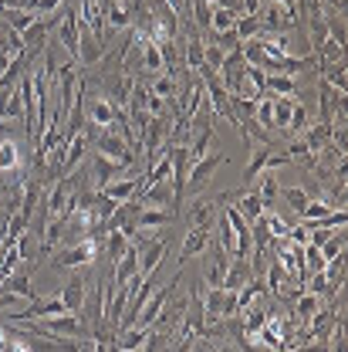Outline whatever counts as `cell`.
Instances as JSON below:
<instances>
[{
	"mask_svg": "<svg viewBox=\"0 0 348 352\" xmlns=\"http://www.w3.org/2000/svg\"><path fill=\"white\" fill-rule=\"evenodd\" d=\"M142 190V176H122V179H112V183H105L102 186V193L105 197H112V200H119V204H126V200H132L135 193Z\"/></svg>",
	"mask_w": 348,
	"mask_h": 352,
	"instance_id": "9a60e30c",
	"label": "cell"
},
{
	"mask_svg": "<svg viewBox=\"0 0 348 352\" xmlns=\"http://www.w3.org/2000/svg\"><path fill=\"white\" fill-rule=\"evenodd\" d=\"M213 230H217V244L223 248V251H227V254H230V258H233V254H237V234H233L230 220L220 214L217 223H213Z\"/></svg>",
	"mask_w": 348,
	"mask_h": 352,
	"instance_id": "d6a6232c",
	"label": "cell"
},
{
	"mask_svg": "<svg viewBox=\"0 0 348 352\" xmlns=\"http://www.w3.org/2000/svg\"><path fill=\"white\" fill-rule=\"evenodd\" d=\"M115 116H119V105H115L108 95H102V98L91 102V122H95L98 129H112Z\"/></svg>",
	"mask_w": 348,
	"mask_h": 352,
	"instance_id": "44dd1931",
	"label": "cell"
},
{
	"mask_svg": "<svg viewBox=\"0 0 348 352\" xmlns=\"http://www.w3.org/2000/svg\"><path fill=\"white\" fill-rule=\"evenodd\" d=\"M102 248H105V258L115 264L122 254H126V248H129V237L122 234V230H108L105 234V241H102Z\"/></svg>",
	"mask_w": 348,
	"mask_h": 352,
	"instance_id": "f1b7e54d",
	"label": "cell"
},
{
	"mask_svg": "<svg viewBox=\"0 0 348 352\" xmlns=\"http://www.w3.org/2000/svg\"><path fill=\"white\" fill-rule=\"evenodd\" d=\"M227 264H230V254H227L220 244H213V264H210V271H207V285H210V288H223Z\"/></svg>",
	"mask_w": 348,
	"mask_h": 352,
	"instance_id": "d4e9b609",
	"label": "cell"
},
{
	"mask_svg": "<svg viewBox=\"0 0 348 352\" xmlns=\"http://www.w3.org/2000/svg\"><path fill=\"white\" fill-rule=\"evenodd\" d=\"M88 153V132H78L68 146H65V163H61V176H71L78 170V163L85 160Z\"/></svg>",
	"mask_w": 348,
	"mask_h": 352,
	"instance_id": "2e32d148",
	"label": "cell"
},
{
	"mask_svg": "<svg viewBox=\"0 0 348 352\" xmlns=\"http://www.w3.org/2000/svg\"><path fill=\"white\" fill-rule=\"evenodd\" d=\"M10 61H14V58H10V51L3 47V51H0V75H3V72L10 68Z\"/></svg>",
	"mask_w": 348,
	"mask_h": 352,
	"instance_id": "b9f144b4",
	"label": "cell"
},
{
	"mask_svg": "<svg viewBox=\"0 0 348 352\" xmlns=\"http://www.w3.org/2000/svg\"><path fill=\"white\" fill-rule=\"evenodd\" d=\"M270 149H277V146H257V149H251V163H247V170H244V186H251V183L264 173Z\"/></svg>",
	"mask_w": 348,
	"mask_h": 352,
	"instance_id": "4316f807",
	"label": "cell"
},
{
	"mask_svg": "<svg viewBox=\"0 0 348 352\" xmlns=\"http://www.w3.org/2000/svg\"><path fill=\"white\" fill-rule=\"evenodd\" d=\"M132 244L139 248V274L142 278H149L152 271H159V264H163L166 251H170V241L166 237H142L139 230H135Z\"/></svg>",
	"mask_w": 348,
	"mask_h": 352,
	"instance_id": "7a4b0ae2",
	"label": "cell"
},
{
	"mask_svg": "<svg viewBox=\"0 0 348 352\" xmlns=\"http://www.w3.org/2000/svg\"><path fill=\"white\" fill-rule=\"evenodd\" d=\"M251 278H254V274H251V261H247V258H230L227 278H223V292H237V288H244Z\"/></svg>",
	"mask_w": 348,
	"mask_h": 352,
	"instance_id": "e0dca14e",
	"label": "cell"
},
{
	"mask_svg": "<svg viewBox=\"0 0 348 352\" xmlns=\"http://www.w3.org/2000/svg\"><path fill=\"white\" fill-rule=\"evenodd\" d=\"M0 285H7V292H10V295H17V298L34 302V288H31V278H27V274H7Z\"/></svg>",
	"mask_w": 348,
	"mask_h": 352,
	"instance_id": "4dcf8cb0",
	"label": "cell"
},
{
	"mask_svg": "<svg viewBox=\"0 0 348 352\" xmlns=\"http://www.w3.org/2000/svg\"><path fill=\"white\" fill-rule=\"evenodd\" d=\"M233 24H237V14H233V10H227V7H213V10H210V31H207V34L233 31Z\"/></svg>",
	"mask_w": 348,
	"mask_h": 352,
	"instance_id": "e575fe53",
	"label": "cell"
},
{
	"mask_svg": "<svg viewBox=\"0 0 348 352\" xmlns=\"http://www.w3.org/2000/svg\"><path fill=\"white\" fill-rule=\"evenodd\" d=\"M0 17H3V21L10 24V31H17V34H24V31L38 21V14H34V10H14V7H7Z\"/></svg>",
	"mask_w": 348,
	"mask_h": 352,
	"instance_id": "f546056e",
	"label": "cell"
},
{
	"mask_svg": "<svg viewBox=\"0 0 348 352\" xmlns=\"http://www.w3.org/2000/svg\"><path fill=\"white\" fill-rule=\"evenodd\" d=\"M207 248H210V230L189 227V234H186V241H183V248H179V271H183V264L193 261L196 254H203Z\"/></svg>",
	"mask_w": 348,
	"mask_h": 352,
	"instance_id": "7c38bea8",
	"label": "cell"
},
{
	"mask_svg": "<svg viewBox=\"0 0 348 352\" xmlns=\"http://www.w3.org/2000/svg\"><path fill=\"white\" fill-rule=\"evenodd\" d=\"M3 119H21V122H24V102H21V91H17V88H14V91H10V98H7Z\"/></svg>",
	"mask_w": 348,
	"mask_h": 352,
	"instance_id": "60d3db41",
	"label": "cell"
},
{
	"mask_svg": "<svg viewBox=\"0 0 348 352\" xmlns=\"http://www.w3.org/2000/svg\"><path fill=\"white\" fill-rule=\"evenodd\" d=\"M21 170H24V146H21L14 135L3 132V135H0V173L17 176Z\"/></svg>",
	"mask_w": 348,
	"mask_h": 352,
	"instance_id": "ba28073f",
	"label": "cell"
},
{
	"mask_svg": "<svg viewBox=\"0 0 348 352\" xmlns=\"http://www.w3.org/2000/svg\"><path fill=\"white\" fill-rule=\"evenodd\" d=\"M291 109H294V95H274V135H281V139L291 122Z\"/></svg>",
	"mask_w": 348,
	"mask_h": 352,
	"instance_id": "603a6c76",
	"label": "cell"
},
{
	"mask_svg": "<svg viewBox=\"0 0 348 352\" xmlns=\"http://www.w3.org/2000/svg\"><path fill=\"white\" fill-rule=\"evenodd\" d=\"M233 34L244 41H254L257 34H261V21H257V14H240L237 17V24H233Z\"/></svg>",
	"mask_w": 348,
	"mask_h": 352,
	"instance_id": "836d02e7",
	"label": "cell"
},
{
	"mask_svg": "<svg viewBox=\"0 0 348 352\" xmlns=\"http://www.w3.org/2000/svg\"><path fill=\"white\" fill-rule=\"evenodd\" d=\"M332 129H335L332 122H314V126H308V129L301 132V135H305L301 142L308 146V153H318V149H325V146L332 142Z\"/></svg>",
	"mask_w": 348,
	"mask_h": 352,
	"instance_id": "7402d4cb",
	"label": "cell"
},
{
	"mask_svg": "<svg viewBox=\"0 0 348 352\" xmlns=\"http://www.w3.org/2000/svg\"><path fill=\"white\" fill-rule=\"evenodd\" d=\"M257 197H261V204H264V210H274V204H277V197H281V183H277V176H274V170H264L257 179Z\"/></svg>",
	"mask_w": 348,
	"mask_h": 352,
	"instance_id": "ffe728a7",
	"label": "cell"
},
{
	"mask_svg": "<svg viewBox=\"0 0 348 352\" xmlns=\"http://www.w3.org/2000/svg\"><path fill=\"white\" fill-rule=\"evenodd\" d=\"M85 278H71L68 285H61V305H65V311L68 315H78L82 318V308H85Z\"/></svg>",
	"mask_w": 348,
	"mask_h": 352,
	"instance_id": "4fadbf2b",
	"label": "cell"
},
{
	"mask_svg": "<svg viewBox=\"0 0 348 352\" xmlns=\"http://www.w3.org/2000/svg\"><path fill=\"white\" fill-rule=\"evenodd\" d=\"M318 251H321V258H325V261H332V258L345 254V230H335V234H332V237L318 248Z\"/></svg>",
	"mask_w": 348,
	"mask_h": 352,
	"instance_id": "f35d334b",
	"label": "cell"
},
{
	"mask_svg": "<svg viewBox=\"0 0 348 352\" xmlns=\"http://www.w3.org/2000/svg\"><path fill=\"white\" fill-rule=\"evenodd\" d=\"M308 126H311V122H308V105L294 98V109H291V122H288V132H284V135H288V139H291V135H301Z\"/></svg>",
	"mask_w": 348,
	"mask_h": 352,
	"instance_id": "74e56055",
	"label": "cell"
},
{
	"mask_svg": "<svg viewBox=\"0 0 348 352\" xmlns=\"http://www.w3.org/2000/svg\"><path fill=\"white\" fill-rule=\"evenodd\" d=\"M281 200H284V204H288L298 217H301V210L308 207V200H311V197H308L305 186H284V190H281Z\"/></svg>",
	"mask_w": 348,
	"mask_h": 352,
	"instance_id": "8d00e7d4",
	"label": "cell"
},
{
	"mask_svg": "<svg viewBox=\"0 0 348 352\" xmlns=\"http://www.w3.org/2000/svg\"><path fill=\"white\" fill-rule=\"evenodd\" d=\"M217 200H193V207H189V223L193 227H203V230H213V223H217Z\"/></svg>",
	"mask_w": 348,
	"mask_h": 352,
	"instance_id": "ac0fdd59",
	"label": "cell"
},
{
	"mask_svg": "<svg viewBox=\"0 0 348 352\" xmlns=\"http://www.w3.org/2000/svg\"><path fill=\"white\" fill-rule=\"evenodd\" d=\"M95 153L105 156V160H112V163H122L126 170H132V163H135V153H132L129 142H126L115 129L98 132V139H95Z\"/></svg>",
	"mask_w": 348,
	"mask_h": 352,
	"instance_id": "277c9868",
	"label": "cell"
},
{
	"mask_svg": "<svg viewBox=\"0 0 348 352\" xmlns=\"http://www.w3.org/2000/svg\"><path fill=\"white\" fill-rule=\"evenodd\" d=\"M102 14H105V34H108V28L112 31H129L132 28V3L105 0L102 3Z\"/></svg>",
	"mask_w": 348,
	"mask_h": 352,
	"instance_id": "8fae6325",
	"label": "cell"
},
{
	"mask_svg": "<svg viewBox=\"0 0 348 352\" xmlns=\"http://www.w3.org/2000/svg\"><path fill=\"white\" fill-rule=\"evenodd\" d=\"M102 54H105V44L95 38V31L88 28L82 21V14H78V61L82 65H95V61H102Z\"/></svg>",
	"mask_w": 348,
	"mask_h": 352,
	"instance_id": "30bf717a",
	"label": "cell"
},
{
	"mask_svg": "<svg viewBox=\"0 0 348 352\" xmlns=\"http://www.w3.org/2000/svg\"><path fill=\"white\" fill-rule=\"evenodd\" d=\"M24 332H44V336H65V339H85V322L78 315H47V318H34L24 325Z\"/></svg>",
	"mask_w": 348,
	"mask_h": 352,
	"instance_id": "6da1fadb",
	"label": "cell"
},
{
	"mask_svg": "<svg viewBox=\"0 0 348 352\" xmlns=\"http://www.w3.org/2000/svg\"><path fill=\"white\" fill-rule=\"evenodd\" d=\"M186 173H189V153H186V142H179V146H173V176H170L176 210H179V204L186 197Z\"/></svg>",
	"mask_w": 348,
	"mask_h": 352,
	"instance_id": "52a82bcc",
	"label": "cell"
},
{
	"mask_svg": "<svg viewBox=\"0 0 348 352\" xmlns=\"http://www.w3.org/2000/svg\"><path fill=\"white\" fill-rule=\"evenodd\" d=\"M75 91H78V72L71 65H58V102H54V116L61 122L68 119V109L75 102Z\"/></svg>",
	"mask_w": 348,
	"mask_h": 352,
	"instance_id": "5b68a950",
	"label": "cell"
},
{
	"mask_svg": "<svg viewBox=\"0 0 348 352\" xmlns=\"http://www.w3.org/2000/svg\"><path fill=\"white\" fill-rule=\"evenodd\" d=\"M173 220H176V214H170V210H149V207H142L132 217V227L135 230H159V227H170Z\"/></svg>",
	"mask_w": 348,
	"mask_h": 352,
	"instance_id": "d6986e66",
	"label": "cell"
},
{
	"mask_svg": "<svg viewBox=\"0 0 348 352\" xmlns=\"http://www.w3.org/2000/svg\"><path fill=\"white\" fill-rule=\"evenodd\" d=\"M237 200H240V204H237V214L247 220V223H254V220L264 217V204H261V197H257L254 190H251V193H240Z\"/></svg>",
	"mask_w": 348,
	"mask_h": 352,
	"instance_id": "83f0119b",
	"label": "cell"
},
{
	"mask_svg": "<svg viewBox=\"0 0 348 352\" xmlns=\"http://www.w3.org/2000/svg\"><path fill=\"white\" fill-rule=\"evenodd\" d=\"M335 322H338V311L335 308H318L314 315H311V322H308V339H318V342H325L328 336H332V329H335Z\"/></svg>",
	"mask_w": 348,
	"mask_h": 352,
	"instance_id": "5bb4252c",
	"label": "cell"
},
{
	"mask_svg": "<svg viewBox=\"0 0 348 352\" xmlns=\"http://www.w3.org/2000/svg\"><path fill=\"white\" fill-rule=\"evenodd\" d=\"M21 102H24V129H27V139L34 142V126H38V95H34V75L27 72L24 78H21Z\"/></svg>",
	"mask_w": 348,
	"mask_h": 352,
	"instance_id": "9c48e42d",
	"label": "cell"
},
{
	"mask_svg": "<svg viewBox=\"0 0 348 352\" xmlns=\"http://www.w3.org/2000/svg\"><path fill=\"white\" fill-rule=\"evenodd\" d=\"M95 190H102L105 183H112V179H119V173H126V166L122 163H112V160H105V156H98L95 153Z\"/></svg>",
	"mask_w": 348,
	"mask_h": 352,
	"instance_id": "cb8c5ba5",
	"label": "cell"
},
{
	"mask_svg": "<svg viewBox=\"0 0 348 352\" xmlns=\"http://www.w3.org/2000/svg\"><path fill=\"white\" fill-rule=\"evenodd\" d=\"M223 163H227V156H223V153H210V156H203V160L189 163V173H186V193L203 190V183H210L213 173H217Z\"/></svg>",
	"mask_w": 348,
	"mask_h": 352,
	"instance_id": "8992f818",
	"label": "cell"
},
{
	"mask_svg": "<svg viewBox=\"0 0 348 352\" xmlns=\"http://www.w3.org/2000/svg\"><path fill=\"white\" fill-rule=\"evenodd\" d=\"M149 91L170 102V98H173V95H176V78H173V75H170V72H159V75H149Z\"/></svg>",
	"mask_w": 348,
	"mask_h": 352,
	"instance_id": "d590c367",
	"label": "cell"
},
{
	"mask_svg": "<svg viewBox=\"0 0 348 352\" xmlns=\"http://www.w3.org/2000/svg\"><path fill=\"white\" fill-rule=\"evenodd\" d=\"M186 68L189 72H200L203 68V41H200V34L196 38H186Z\"/></svg>",
	"mask_w": 348,
	"mask_h": 352,
	"instance_id": "ab89813d",
	"label": "cell"
},
{
	"mask_svg": "<svg viewBox=\"0 0 348 352\" xmlns=\"http://www.w3.org/2000/svg\"><path fill=\"white\" fill-rule=\"evenodd\" d=\"M257 7H261V0H244V14H257Z\"/></svg>",
	"mask_w": 348,
	"mask_h": 352,
	"instance_id": "7bdbcfd3",
	"label": "cell"
},
{
	"mask_svg": "<svg viewBox=\"0 0 348 352\" xmlns=\"http://www.w3.org/2000/svg\"><path fill=\"white\" fill-rule=\"evenodd\" d=\"M98 251H102V244L98 241H91V237H82V241H75V244H68V248H61L58 254H54V267L58 271H65V267H85L98 258Z\"/></svg>",
	"mask_w": 348,
	"mask_h": 352,
	"instance_id": "3957f363",
	"label": "cell"
},
{
	"mask_svg": "<svg viewBox=\"0 0 348 352\" xmlns=\"http://www.w3.org/2000/svg\"><path fill=\"white\" fill-rule=\"evenodd\" d=\"M318 308H321L318 295H311V292H301V295H298V305H294V318H291V322H294L298 329H305L308 322H311V315H314Z\"/></svg>",
	"mask_w": 348,
	"mask_h": 352,
	"instance_id": "484cf974",
	"label": "cell"
},
{
	"mask_svg": "<svg viewBox=\"0 0 348 352\" xmlns=\"http://www.w3.org/2000/svg\"><path fill=\"white\" fill-rule=\"evenodd\" d=\"M264 91L267 95H298V82L291 75H267L264 78Z\"/></svg>",
	"mask_w": 348,
	"mask_h": 352,
	"instance_id": "1f68e13d",
	"label": "cell"
}]
</instances>
